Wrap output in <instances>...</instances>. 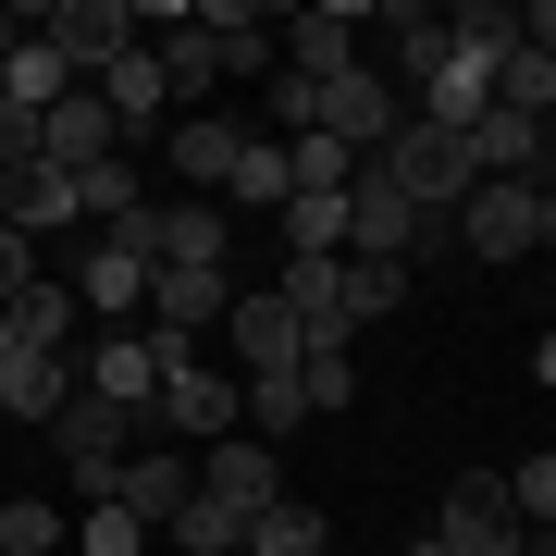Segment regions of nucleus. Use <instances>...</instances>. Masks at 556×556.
Here are the masks:
<instances>
[{"mask_svg": "<svg viewBox=\"0 0 556 556\" xmlns=\"http://www.w3.org/2000/svg\"><path fill=\"white\" fill-rule=\"evenodd\" d=\"M0 358H13V309H0Z\"/></svg>", "mask_w": 556, "mask_h": 556, "instance_id": "40", "label": "nucleus"}, {"mask_svg": "<svg viewBox=\"0 0 556 556\" xmlns=\"http://www.w3.org/2000/svg\"><path fill=\"white\" fill-rule=\"evenodd\" d=\"M236 149H248V124H223V112H174L161 124V161H174L186 199H223L236 186Z\"/></svg>", "mask_w": 556, "mask_h": 556, "instance_id": "8", "label": "nucleus"}, {"mask_svg": "<svg viewBox=\"0 0 556 556\" xmlns=\"http://www.w3.org/2000/svg\"><path fill=\"white\" fill-rule=\"evenodd\" d=\"M358 174H383L420 223H457V199L482 186V174H470V137H445V124H396V149L358 161Z\"/></svg>", "mask_w": 556, "mask_h": 556, "instance_id": "1", "label": "nucleus"}, {"mask_svg": "<svg viewBox=\"0 0 556 556\" xmlns=\"http://www.w3.org/2000/svg\"><path fill=\"white\" fill-rule=\"evenodd\" d=\"M544 248H556V199H544Z\"/></svg>", "mask_w": 556, "mask_h": 556, "instance_id": "42", "label": "nucleus"}, {"mask_svg": "<svg viewBox=\"0 0 556 556\" xmlns=\"http://www.w3.org/2000/svg\"><path fill=\"white\" fill-rule=\"evenodd\" d=\"M137 433H149L137 408H112V396H87V383H75V396H62V420H50V457L75 470V495L100 507L112 482H124V457H137Z\"/></svg>", "mask_w": 556, "mask_h": 556, "instance_id": "2", "label": "nucleus"}, {"mask_svg": "<svg viewBox=\"0 0 556 556\" xmlns=\"http://www.w3.org/2000/svg\"><path fill=\"white\" fill-rule=\"evenodd\" d=\"M519 556H556V544H544V532H532V544H519Z\"/></svg>", "mask_w": 556, "mask_h": 556, "instance_id": "41", "label": "nucleus"}, {"mask_svg": "<svg viewBox=\"0 0 556 556\" xmlns=\"http://www.w3.org/2000/svg\"><path fill=\"white\" fill-rule=\"evenodd\" d=\"M457 248L470 260H532L544 248V186H470L457 199Z\"/></svg>", "mask_w": 556, "mask_h": 556, "instance_id": "7", "label": "nucleus"}, {"mask_svg": "<svg viewBox=\"0 0 556 556\" xmlns=\"http://www.w3.org/2000/svg\"><path fill=\"white\" fill-rule=\"evenodd\" d=\"M519 50H544V62H556V0H532V13H519Z\"/></svg>", "mask_w": 556, "mask_h": 556, "instance_id": "35", "label": "nucleus"}, {"mask_svg": "<svg viewBox=\"0 0 556 556\" xmlns=\"http://www.w3.org/2000/svg\"><path fill=\"white\" fill-rule=\"evenodd\" d=\"M433 62H445V13H420V0H396V75L420 87Z\"/></svg>", "mask_w": 556, "mask_h": 556, "instance_id": "33", "label": "nucleus"}, {"mask_svg": "<svg viewBox=\"0 0 556 556\" xmlns=\"http://www.w3.org/2000/svg\"><path fill=\"white\" fill-rule=\"evenodd\" d=\"M396 298H408V260H346V321H358V334L396 321Z\"/></svg>", "mask_w": 556, "mask_h": 556, "instance_id": "26", "label": "nucleus"}, {"mask_svg": "<svg viewBox=\"0 0 556 556\" xmlns=\"http://www.w3.org/2000/svg\"><path fill=\"white\" fill-rule=\"evenodd\" d=\"M273 298L298 309V334H309V358L358 334V321H346V260H285V285H273Z\"/></svg>", "mask_w": 556, "mask_h": 556, "instance_id": "16", "label": "nucleus"}, {"mask_svg": "<svg viewBox=\"0 0 556 556\" xmlns=\"http://www.w3.org/2000/svg\"><path fill=\"white\" fill-rule=\"evenodd\" d=\"M149 544H161V532H149V519H124L112 495H100V507L75 519V556H149Z\"/></svg>", "mask_w": 556, "mask_h": 556, "instance_id": "30", "label": "nucleus"}, {"mask_svg": "<svg viewBox=\"0 0 556 556\" xmlns=\"http://www.w3.org/2000/svg\"><path fill=\"white\" fill-rule=\"evenodd\" d=\"M149 433L161 445H223V433H248V383L236 371H199V358H186V371H161V408H149Z\"/></svg>", "mask_w": 556, "mask_h": 556, "instance_id": "3", "label": "nucleus"}, {"mask_svg": "<svg viewBox=\"0 0 556 556\" xmlns=\"http://www.w3.org/2000/svg\"><path fill=\"white\" fill-rule=\"evenodd\" d=\"M420 236H433V223H420L383 174H358V186H346V260H408Z\"/></svg>", "mask_w": 556, "mask_h": 556, "instance_id": "14", "label": "nucleus"}, {"mask_svg": "<svg viewBox=\"0 0 556 556\" xmlns=\"http://www.w3.org/2000/svg\"><path fill=\"white\" fill-rule=\"evenodd\" d=\"M223 346H236V371H248V383H260V371H298V358H309V334H298V309H285L273 285H248V298L223 309Z\"/></svg>", "mask_w": 556, "mask_h": 556, "instance_id": "9", "label": "nucleus"}, {"mask_svg": "<svg viewBox=\"0 0 556 556\" xmlns=\"http://www.w3.org/2000/svg\"><path fill=\"white\" fill-rule=\"evenodd\" d=\"M199 495L236 507V519H260V507H285V470H273L260 433H223V445H199Z\"/></svg>", "mask_w": 556, "mask_h": 556, "instance_id": "12", "label": "nucleus"}, {"mask_svg": "<svg viewBox=\"0 0 556 556\" xmlns=\"http://www.w3.org/2000/svg\"><path fill=\"white\" fill-rule=\"evenodd\" d=\"M298 420H309V383H298V371H260V383H248V433H260V445L298 433Z\"/></svg>", "mask_w": 556, "mask_h": 556, "instance_id": "28", "label": "nucleus"}, {"mask_svg": "<svg viewBox=\"0 0 556 556\" xmlns=\"http://www.w3.org/2000/svg\"><path fill=\"white\" fill-rule=\"evenodd\" d=\"M62 396H75V358H50V346H13L0 358V420H62Z\"/></svg>", "mask_w": 556, "mask_h": 556, "instance_id": "17", "label": "nucleus"}, {"mask_svg": "<svg viewBox=\"0 0 556 556\" xmlns=\"http://www.w3.org/2000/svg\"><path fill=\"white\" fill-rule=\"evenodd\" d=\"M75 321H87V309H75V285H50V273H38V285L13 298V346H50V358H75V346H87Z\"/></svg>", "mask_w": 556, "mask_h": 556, "instance_id": "23", "label": "nucleus"}, {"mask_svg": "<svg viewBox=\"0 0 556 556\" xmlns=\"http://www.w3.org/2000/svg\"><path fill=\"white\" fill-rule=\"evenodd\" d=\"M358 62V0H321V13L285 25V50H273V75H298V87H334Z\"/></svg>", "mask_w": 556, "mask_h": 556, "instance_id": "13", "label": "nucleus"}, {"mask_svg": "<svg viewBox=\"0 0 556 556\" xmlns=\"http://www.w3.org/2000/svg\"><path fill=\"white\" fill-rule=\"evenodd\" d=\"M298 199V161H285V137H260L248 124V149H236V186H223V211H285Z\"/></svg>", "mask_w": 556, "mask_h": 556, "instance_id": "22", "label": "nucleus"}, {"mask_svg": "<svg viewBox=\"0 0 556 556\" xmlns=\"http://www.w3.org/2000/svg\"><path fill=\"white\" fill-rule=\"evenodd\" d=\"M75 383L149 420V408H161V346H149V334H87V346H75Z\"/></svg>", "mask_w": 556, "mask_h": 556, "instance_id": "11", "label": "nucleus"}, {"mask_svg": "<svg viewBox=\"0 0 556 556\" xmlns=\"http://www.w3.org/2000/svg\"><path fill=\"white\" fill-rule=\"evenodd\" d=\"M75 199H87V223L112 236V223H137V211H149V186H137V161H100V174H75Z\"/></svg>", "mask_w": 556, "mask_h": 556, "instance_id": "27", "label": "nucleus"}, {"mask_svg": "<svg viewBox=\"0 0 556 556\" xmlns=\"http://www.w3.org/2000/svg\"><path fill=\"white\" fill-rule=\"evenodd\" d=\"M13 38H25V13H0V50H13Z\"/></svg>", "mask_w": 556, "mask_h": 556, "instance_id": "38", "label": "nucleus"}, {"mask_svg": "<svg viewBox=\"0 0 556 556\" xmlns=\"http://www.w3.org/2000/svg\"><path fill=\"white\" fill-rule=\"evenodd\" d=\"M309 137H334V149H358V161H383V149H396V75L346 62V75L321 87V124H309Z\"/></svg>", "mask_w": 556, "mask_h": 556, "instance_id": "6", "label": "nucleus"}, {"mask_svg": "<svg viewBox=\"0 0 556 556\" xmlns=\"http://www.w3.org/2000/svg\"><path fill=\"white\" fill-rule=\"evenodd\" d=\"M75 309L100 321V334H112V321H137V309H149V260H124V248H87V260H75Z\"/></svg>", "mask_w": 556, "mask_h": 556, "instance_id": "19", "label": "nucleus"}, {"mask_svg": "<svg viewBox=\"0 0 556 556\" xmlns=\"http://www.w3.org/2000/svg\"><path fill=\"white\" fill-rule=\"evenodd\" d=\"M186 495H199V457H186V445H137V457H124V482H112V507L149 519V532H161Z\"/></svg>", "mask_w": 556, "mask_h": 556, "instance_id": "15", "label": "nucleus"}, {"mask_svg": "<svg viewBox=\"0 0 556 556\" xmlns=\"http://www.w3.org/2000/svg\"><path fill=\"white\" fill-rule=\"evenodd\" d=\"M100 100H112V124H124V137H161V124H174V87H161V50H112Z\"/></svg>", "mask_w": 556, "mask_h": 556, "instance_id": "20", "label": "nucleus"}, {"mask_svg": "<svg viewBox=\"0 0 556 556\" xmlns=\"http://www.w3.org/2000/svg\"><path fill=\"white\" fill-rule=\"evenodd\" d=\"M50 544H75V519H50L38 495H0V556H50Z\"/></svg>", "mask_w": 556, "mask_h": 556, "instance_id": "29", "label": "nucleus"}, {"mask_svg": "<svg viewBox=\"0 0 556 556\" xmlns=\"http://www.w3.org/2000/svg\"><path fill=\"white\" fill-rule=\"evenodd\" d=\"M532 371H544V383H556V334H544V346H532Z\"/></svg>", "mask_w": 556, "mask_h": 556, "instance_id": "37", "label": "nucleus"}, {"mask_svg": "<svg viewBox=\"0 0 556 556\" xmlns=\"http://www.w3.org/2000/svg\"><path fill=\"white\" fill-rule=\"evenodd\" d=\"M507 507H519V532H556V445L507 470Z\"/></svg>", "mask_w": 556, "mask_h": 556, "instance_id": "31", "label": "nucleus"}, {"mask_svg": "<svg viewBox=\"0 0 556 556\" xmlns=\"http://www.w3.org/2000/svg\"><path fill=\"white\" fill-rule=\"evenodd\" d=\"M298 383H309V420H334V408H358V358H346V346H321V358H298Z\"/></svg>", "mask_w": 556, "mask_h": 556, "instance_id": "32", "label": "nucleus"}, {"mask_svg": "<svg viewBox=\"0 0 556 556\" xmlns=\"http://www.w3.org/2000/svg\"><path fill=\"white\" fill-rule=\"evenodd\" d=\"M137 25H149L137 0H62V13H38V25H25V38H50L87 87H100V75H112V50H137Z\"/></svg>", "mask_w": 556, "mask_h": 556, "instance_id": "5", "label": "nucleus"}, {"mask_svg": "<svg viewBox=\"0 0 556 556\" xmlns=\"http://www.w3.org/2000/svg\"><path fill=\"white\" fill-rule=\"evenodd\" d=\"M433 544H445V556H519V544H532L519 507H507V470H457L445 507H433Z\"/></svg>", "mask_w": 556, "mask_h": 556, "instance_id": "4", "label": "nucleus"}, {"mask_svg": "<svg viewBox=\"0 0 556 556\" xmlns=\"http://www.w3.org/2000/svg\"><path fill=\"white\" fill-rule=\"evenodd\" d=\"M25 285H38V248H25V236H13V223H0V309H13V298H25Z\"/></svg>", "mask_w": 556, "mask_h": 556, "instance_id": "34", "label": "nucleus"}, {"mask_svg": "<svg viewBox=\"0 0 556 556\" xmlns=\"http://www.w3.org/2000/svg\"><path fill=\"white\" fill-rule=\"evenodd\" d=\"M161 544H174V556H248V519L211 507V495H186L174 519H161Z\"/></svg>", "mask_w": 556, "mask_h": 556, "instance_id": "24", "label": "nucleus"}, {"mask_svg": "<svg viewBox=\"0 0 556 556\" xmlns=\"http://www.w3.org/2000/svg\"><path fill=\"white\" fill-rule=\"evenodd\" d=\"M0 223H13V236H62V223H87V199H75V174L25 161V174H0Z\"/></svg>", "mask_w": 556, "mask_h": 556, "instance_id": "18", "label": "nucleus"}, {"mask_svg": "<svg viewBox=\"0 0 556 556\" xmlns=\"http://www.w3.org/2000/svg\"><path fill=\"white\" fill-rule=\"evenodd\" d=\"M396 556H445V544H433V532H420V544H396Z\"/></svg>", "mask_w": 556, "mask_h": 556, "instance_id": "39", "label": "nucleus"}, {"mask_svg": "<svg viewBox=\"0 0 556 556\" xmlns=\"http://www.w3.org/2000/svg\"><path fill=\"white\" fill-rule=\"evenodd\" d=\"M321 544H334V519H321V507H298V495L248 519V556H321Z\"/></svg>", "mask_w": 556, "mask_h": 556, "instance_id": "25", "label": "nucleus"}, {"mask_svg": "<svg viewBox=\"0 0 556 556\" xmlns=\"http://www.w3.org/2000/svg\"><path fill=\"white\" fill-rule=\"evenodd\" d=\"M38 161H50V174H100V161H124V124H112V100H100V87L50 100V124H38Z\"/></svg>", "mask_w": 556, "mask_h": 556, "instance_id": "10", "label": "nucleus"}, {"mask_svg": "<svg viewBox=\"0 0 556 556\" xmlns=\"http://www.w3.org/2000/svg\"><path fill=\"white\" fill-rule=\"evenodd\" d=\"M532 186H544V199H556V124H544V161H532Z\"/></svg>", "mask_w": 556, "mask_h": 556, "instance_id": "36", "label": "nucleus"}, {"mask_svg": "<svg viewBox=\"0 0 556 556\" xmlns=\"http://www.w3.org/2000/svg\"><path fill=\"white\" fill-rule=\"evenodd\" d=\"M75 87H87V75H75L50 38H13V50H0V100H13V112H38V124H50V100H75Z\"/></svg>", "mask_w": 556, "mask_h": 556, "instance_id": "21", "label": "nucleus"}]
</instances>
